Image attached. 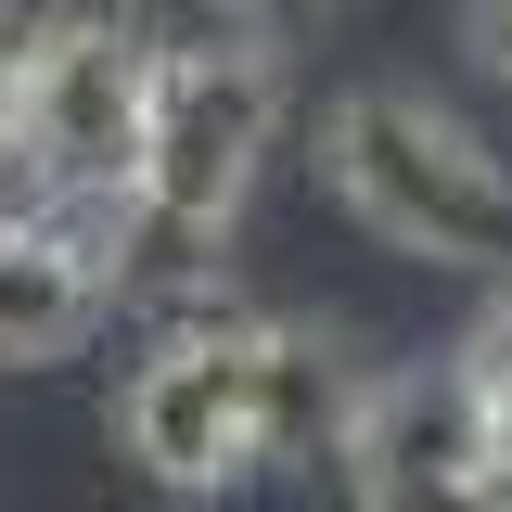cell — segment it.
Masks as SVG:
<instances>
[{
    "label": "cell",
    "instance_id": "obj_1",
    "mask_svg": "<svg viewBox=\"0 0 512 512\" xmlns=\"http://www.w3.org/2000/svg\"><path fill=\"white\" fill-rule=\"evenodd\" d=\"M269 128H282L269 39H167L154 141L128 180V295H205L218 231L244 218L256 167H269Z\"/></svg>",
    "mask_w": 512,
    "mask_h": 512
},
{
    "label": "cell",
    "instance_id": "obj_2",
    "mask_svg": "<svg viewBox=\"0 0 512 512\" xmlns=\"http://www.w3.org/2000/svg\"><path fill=\"white\" fill-rule=\"evenodd\" d=\"M320 180L384 244L448 256V269H512V167L423 90H346L320 116Z\"/></svg>",
    "mask_w": 512,
    "mask_h": 512
},
{
    "label": "cell",
    "instance_id": "obj_3",
    "mask_svg": "<svg viewBox=\"0 0 512 512\" xmlns=\"http://www.w3.org/2000/svg\"><path fill=\"white\" fill-rule=\"evenodd\" d=\"M167 39L128 0H52L26 13V77H13V141L39 192H128L154 141Z\"/></svg>",
    "mask_w": 512,
    "mask_h": 512
},
{
    "label": "cell",
    "instance_id": "obj_4",
    "mask_svg": "<svg viewBox=\"0 0 512 512\" xmlns=\"http://www.w3.org/2000/svg\"><path fill=\"white\" fill-rule=\"evenodd\" d=\"M256 333L269 320L218 308V295H192L167 333H154V359H141V384H128V461L154 474V487H180V500H205V487H244L256 461H269V410H256Z\"/></svg>",
    "mask_w": 512,
    "mask_h": 512
},
{
    "label": "cell",
    "instance_id": "obj_5",
    "mask_svg": "<svg viewBox=\"0 0 512 512\" xmlns=\"http://www.w3.org/2000/svg\"><path fill=\"white\" fill-rule=\"evenodd\" d=\"M128 295V192H39L0 218V359H64Z\"/></svg>",
    "mask_w": 512,
    "mask_h": 512
},
{
    "label": "cell",
    "instance_id": "obj_6",
    "mask_svg": "<svg viewBox=\"0 0 512 512\" xmlns=\"http://www.w3.org/2000/svg\"><path fill=\"white\" fill-rule=\"evenodd\" d=\"M346 474H359V512L372 500H423V487H474V474H512V436L487 410V384L436 359V372H372L359 423H346Z\"/></svg>",
    "mask_w": 512,
    "mask_h": 512
},
{
    "label": "cell",
    "instance_id": "obj_7",
    "mask_svg": "<svg viewBox=\"0 0 512 512\" xmlns=\"http://www.w3.org/2000/svg\"><path fill=\"white\" fill-rule=\"evenodd\" d=\"M359 397H372V372L333 346V333H308V320H269L256 333V410H269V461H346V423H359Z\"/></svg>",
    "mask_w": 512,
    "mask_h": 512
},
{
    "label": "cell",
    "instance_id": "obj_8",
    "mask_svg": "<svg viewBox=\"0 0 512 512\" xmlns=\"http://www.w3.org/2000/svg\"><path fill=\"white\" fill-rule=\"evenodd\" d=\"M461 372L487 384V410H500V436H512V282H500V295H487V320L461 333Z\"/></svg>",
    "mask_w": 512,
    "mask_h": 512
},
{
    "label": "cell",
    "instance_id": "obj_9",
    "mask_svg": "<svg viewBox=\"0 0 512 512\" xmlns=\"http://www.w3.org/2000/svg\"><path fill=\"white\" fill-rule=\"evenodd\" d=\"M372 512H512V474H474V487H423V500H372Z\"/></svg>",
    "mask_w": 512,
    "mask_h": 512
},
{
    "label": "cell",
    "instance_id": "obj_10",
    "mask_svg": "<svg viewBox=\"0 0 512 512\" xmlns=\"http://www.w3.org/2000/svg\"><path fill=\"white\" fill-rule=\"evenodd\" d=\"M461 39H474L487 77H512V0H461Z\"/></svg>",
    "mask_w": 512,
    "mask_h": 512
},
{
    "label": "cell",
    "instance_id": "obj_11",
    "mask_svg": "<svg viewBox=\"0 0 512 512\" xmlns=\"http://www.w3.org/2000/svg\"><path fill=\"white\" fill-rule=\"evenodd\" d=\"M13 77H26V13H0V167H26V141H13Z\"/></svg>",
    "mask_w": 512,
    "mask_h": 512
},
{
    "label": "cell",
    "instance_id": "obj_12",
    "mask_svg": "<svg viewBox=\"0 0 512 512\" xmlns=\"http://www.w3.org/2000/svg\"><path fill=\"white\" fill-rule=\"evenodd\" d=\"M256 13H320V0H256Z\"/></svg>",
    "mask_w": 512,
    "mask_h": 512
}]
</instances>
